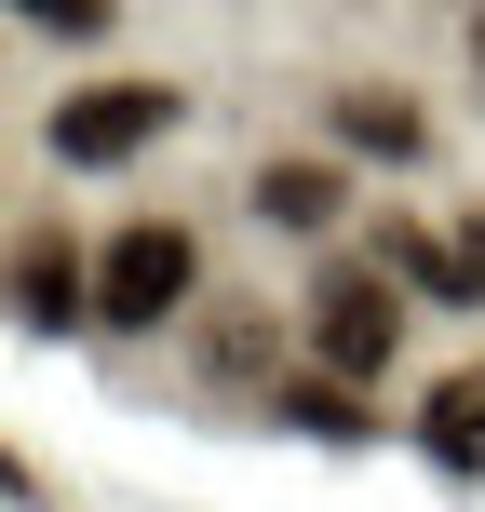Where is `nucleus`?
<instances>
[{
	"label": "nucleus",
	"mask_w": 485,
	"mask_h": 512,
	"mask_svg": "<svg viewBox=\"0 0 485 512\" xmlns=\"http://www.w3.org/2000/svg\"><path fill=\"white\" fill-rule=\"evenodd\" d=\"M378 270H405L432 310H472V297H485V243H432L418 216H391V230H378Z\"/></svg>",
	"instance_id": "nucleus-5"
},
{
	"label": "nucleus",
	"mask_w": 485,
	"mask_h": 512,
	"mask_svg": "<svg viewBox=\"0 0 485 512\" xmlns=\"http://www.w3.org/2000/svg\"><path fill=\"white\" fill-rule=\"evenodd\" d=\"M189 283H203V243H189L176 216H135V230L95 256V324H122V337H162V324L189 310Z\"/></svg>",
	"instance_id": "nucleus-1"
},
{
	"label": "nucleus",
	"mask_w": 485,
	"mask_h": 512,
	"mask_svg": "<svg viewBox=\"0 0 485 512\" xmlns=\"http://www.w3.org/2000/svg\"><path fill=\"white\" fill-rule=\"evenodd\" d=\"M176 81H95V95H68L54 108V162L68 176H108V162H135V149H162L176 135Z\"/></svg>",
	"instance_id": "nucleus-3"
},
{
	"label": "nucleus",
	"mask_w": 485,
	"mask_h": 512,
	"mask_svg": "<svg viewBox=\"0 0 485 512\" xmlns=\"http://www.w3.org/2000/svg\"><path fill=\"white\" fill-rule=\"evenodd\" d=\"M243 203L270 216V230H337V203H351V189H337V162H256Z\"/></svg>",
	"instance_id": "nucleus-7"
},
{
	"label": "nucleus",
	"mask_w": 485,
	"mask_h": 512,
	"mask_svg": "<svg viewBox=\"0 0 485 512\" xmlns=\"http://www.w3.org/2000/svg\"><path fill=\"white\" fill-rule=\"evenodd\" d=\"M391 351H405V270H324L310 283V364L391 378Z\"/></svg>",
	"instance_id": "nucleus-2"
},
{
	"label": "nucleus",
	"mask_w": 485,
	"mask_h": 512,
	"mask_svg": "<svg viewBox=\"0 0 485 512\" xmlns=\"http://www.w3.org/2000/svg\"><path fill=\"white\" fill-rule=\"evenodd\" d=\"M203 378H283V324H256L230 297V324H203Z\"/></svg>",
	"instance_id": "nucleus-10"
},
{
	"label": "nucleus",
	"mask_w": 485,
	"mask_h": 512,
	"mask_svg": "<svg viewBox=\"0 0 485 512\" xmlns=\"http://www.w3.org/2000/svg\"><path fill=\"white\" fill-rule=\"evenodd\" d=\"M337 135H351V149H378V162H418V149H432V122H418L391 81H351V95H337Z\"/></svg>",
	"instance_id": "nucleus-8"
},
{
	"label": "nucleus",
	"mask_w": 485,
	"mask_h": 512,
	"mask_svg": "<svg viewBox=\"0 0 485 512\" xmlns=\"http://www.w3.org/2000/svg\"><path fill=\"white\" fill-rule=\"evenodd\" d=\"M14 14H27V27H68V41H95V27H108V0H14Z\"/></svg>",
	"instance_id": "nucleus-11"
},
{
	"label": "nucleus",
	"mask_w": 485,
	"mask_h": 512,
	"mask_svg": "<svg viewBox=\"0 0 485 512\" xmlns=\"http://www.w3.org/2000/svg\"><path fill=\"white\" fill-rule=\"evenodd\" d=\"M418 432H432V459L485 472V364H459V378H432V405H418Z\"/></svg>",
	"instance_id": "nucleus-9"
},
{
	"label": "nucleus",
	"mask_w": 485,
	"mask_h": 512,
	"mask_svg": "<svg viewBox=\"0 0 485 512\" xmlns=\"http://www.w3.org/2000/svg\"><path fill=\"white\" fill-rule=\"evenodd\" d=\"M472 54H485V14H472Z\"/></svg>",
	"instance_id": "nucleus-12"
},
{
	"label": "nucleus",
	"mask_w": 485,
	"mask_h": 512,
	"mask_svg": "<svg viewBox=\"0 0 485 512\" xmlns=\"http://www.w3.org/2000/svg\"><path fill=\"white\" fill-rule=\"evenodd\" d=\"M270 418H283V432H310V445H364V432H378V418H364V378H337V364H324V378L283 364V378H270Z\"/></svg>",
	"instance_id": "nucleus-6"
},
{
	"label": "nucleus",
	"mask_w": 485,
	"mask_h": 512,
	"mask_svg": "<svg viewBox=\"0 0 485 512\" xmlns=\"http://www.w3.org/2000/svg\"><path fill=\"white\" fill-rule=\"evenodd\" d=\"M14 324H27V337L95 324V270H81V243L54 230V216H27V243H14Z\"/></svg>",
	"instance_id": "nucleus-4"
}]
</instances>
